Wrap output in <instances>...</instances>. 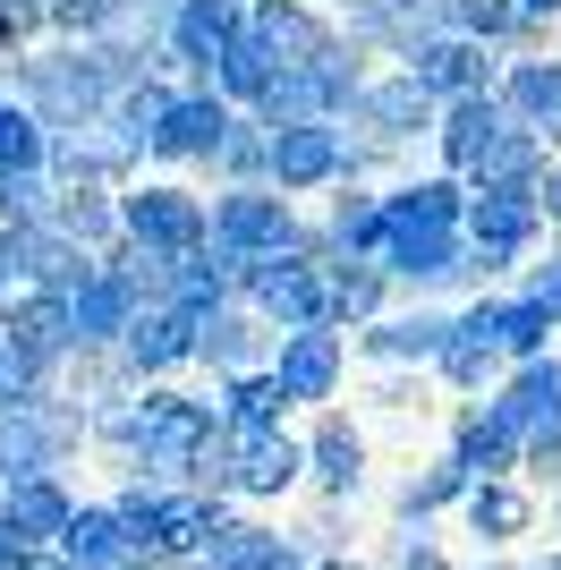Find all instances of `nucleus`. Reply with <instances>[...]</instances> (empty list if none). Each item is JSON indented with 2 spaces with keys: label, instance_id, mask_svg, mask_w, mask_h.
I'll return each mask as SVG.
<instances>
[{
  "label": "nucleus",
  "instance_id": "a878e982",
  "mask_svg": "<svg viewBox=\"0 0 561 570\" xmlns=\"http://www.w3.org/2000/svg\"><path fill=\"white\" fill-rule=\"evenodd\" d=\"M511 9H519V0H460V18L485 26V35H493V26H511Z\"/></svg>",
  "mask_w": 561,
  "mask_h": 570
},
{
  "label": "nucleus",
  "instance_id": "4468645a",
  "mask_svg": "<svg viewBox=\"0 0 561 570\" xmlns=\"http://www.w3.org/2000/svg\"><path fill=\"white\" fill-rule=\"evenodd\" d=\"M443 341H451L443 315H400V324L374 333V350H383V357H443Z\"/></svg>",
  "mask_w": 561,
  "mask_h": 570
},
{
  "label": "nucleus",
  "instance_id": "2eb2a0df",
  "mask_svg": "<svg viewBox=\"0 0 561 570\" xmlns=\"http://www.w3.org/2000/svg\"><path fill=\"white\" fill-rule=\"evenodd\" d=\"M196 350V315H145L137 324V366H170Z\"/></svg>",
  "mask_w": 561,
  "mask_h": 570
},
{
  "label": "nucleus",
  "instance_id": "7ed1b4c3",
  "mask_svg": "<svg viewBox=\"0 0 561 570\" xmlns=\"http://www.w3.org/2000/svg\"><path fill=\"white\" fill-rule=\"evenodd\" d=\"M332 375H341V341H332V333H298L289 350H280L273 392H280V401H324Z\"/></svg>",
  "mask_w": 561,
  "mask_h": 570
},
{
  "label": "nucleus",
  "instance_id": "c756f323",
  "mask_svg": "<svg viewBox=\"0 0 561 570\" xmlns=\"http://www.w3.org/2000/svg\"><path fill=\"white\" fill-rule=\"evenodd\" d=\"M119 570H163V562H119Z\"/></svg>",
  "mask_w": 561,
  "mask_h": 570
},
{
  "label": "nucleus",
  "instance_id": "2f4dec72",
  "mask_svg": "<svg viewBox=\"0 0 561 570\" xmlns=\"http://www.w3.org/2000/svg\"><path fill=\"white\" fill-rule=\"evenodd\" d=\"M357 9H374V0H357Z\"/></svg>",
  "mask_w": 561,
  "mask_h": 570
},
{
  "label": "nucleus",
  "instance_id": "393cba45",
  "mask_svg": "<svg viewBox=\"0 0 561 570\" xmlns=\"http://www.w3.org/2000/svg\"><path fill=\"white\" fill-rule=\"evenodd\" d=\"M0 163H9V170H26V163H35V128H26L18 111H0Z\"/></svg>",
  "mask_w": 561,
  "mask_h": 570
},
{
  "label": "nucleus",
  "instance_id": "423d86ee",
  "mask_svg": "<svg viewBox=\"0 0 561 570\" xmlns=\"http://www.w3.org/2000/svg\"><path fill=\"white\" fill-rule=\"evenodd\" d=\"M128 230H137V238H154V247H187V238L205 230V214H196V205H187L179 188H145L137 205H128Z\"/></svg>",
  "mask_w": 561,
  "mask_h": 570
},
{
  "label": "nucleus",
  "instance_id": "6e6552de",
  "mask_svg": "<svg viewBox=\"0 0 561 570\" xmlns=\"http://www.w3.org/2000/svg\"><path fill=\"white\" fill-rule=\"evenodd\" d=\"M493 145H502V102H485V95H460L451 102V163H485Z\"/></svg>",
  "mask_w": 561,
  "mask_h": 570
},
{
  "label": "nucleus",
  "instance_id": "bb28decb",
  "mask_svg": "<svg viewBox=\"0 0 561 570\" xmlns=\"http://www.w3.org/2000/svg\"><path fill=\"white\" fill-rule=\"evenodd\" d=\"M26 562H35V546H26V537H18V528H9V520H0V570H26Z\"/></svg>",
  "mask_w": 561,
  "mask_h": 570
},
{
  "label": "nucleus",
  "instance_id": "39448f33",
  "mask_svg": "<svg viewBox=\"0 0 561 570\" xmlns=\"http://www.w3.org/2000/svg\"><path fill=\"white\" fill-rule=\"evenodd\" d=\"M213 230H222V256H247V247H280L289 238V214H280L273 196H230L222 214H213Z\"/></svg>",
  "mask_w": 561,
  "mask_h": 570
},
{
  "label": "nucleus",
  "instance_id": "f03ea898",
  "mask_svg": "<svg viewBox=\"0 0 561 570\" xmlns=\"http://www.w3.org/2000/svg\"><path fill=\"white\" fill-rule=\"evenodd\" d=\"M69 511L77 502L51 485V476H18V485H0V520L18 528L26 546L43 553V546H60V528H69Z\"/></svg>",
  "mask_w": 561,
  "mask_h": 570
},
{
  "label": "nucleus",
  "instance_id": "f8f14e48",
  "mask_svg": "<svg viewBox=\"0 0 561 570\" xmlns=\"http://www.w3.org/2000/svg\"><path fill=\"white\" fill-rule=\"evenodd\" d=\"M451 460H460L468 476L485 469V485H493V476H502V469L519 460V434L502 426V417H468V426H460V452H451Z\"/></svg>",
  "mask_w": 561,
  "mask_h": 570
},
{
  "label": "nucleus",
  "instance_id": "20e7f679",
  "mask_svg": "<svg viewBox=\"0 0 561 570\" xmlns=\"http://www.w3.org/2000/svg\"><path fill=\"white\" fill-rule=\"evenodd\" d=\"M145 137L163 145V154H213V145L230 137V111H222L213 95H196V102H163V119H154Z\"/></svg>",
  "mask_w": 561,
  "mask_h": 570
},
{
  "label": "nucleus",
  "instance_id": "aec40b11",
  "mask_svg": "<svg viewBox=\"0 0 561 570\" xmlns=\"http://www.w3.org/2000/svg\"><path fill=\"white\" fill-rule=\"evenodd\" d=\"M179 43L196 51V60H213V51L230 43V9H213V0H187V9H179Z\"/></svg>",
  "mask_w": 561,
  "mask_h": 570
},
{
  "label": "nucleus",
  "instance_id": "412c9836",
  "mask_svg": "<svg viewBox=\"0 0 561 570\" xmlns=\"http://www.w3.org/2000/svg\"><path fill=\"white\" fill-rule=\"evenodd\" d=\"M366 111L383 119L392 137H400V128H425V95L409 86V77H400V86H374V95H366Z\"/></svg>",
  "mask_w": 561,
  "mask_h": 570
},
{
  "label": "nucleus",
  "instance_id": "f257e3e1",
  "mask_svg": "<svg viewBox=\"0 0 561 570\" xmlns=\"http://www.w3.org/2000/svg\"><path fill=\"white\" fill-rule=\"evenodd\" d=\"M187 570H306V562H298V546H280L273 528H247V520L230 528V520H222Z\"/></svg>",
  "mask_w": 561,
  "mask_h": 570
},
{
  "label": "nucleus",
  "instance_id": "ddd939ff",
  "mask_svg": "<svg viewBox=\"0 0 561 570\" xmlns=\"http://www.w3.org/2000/svg\"><path fill=\"white\" fill-rule=\"evenodd\" d=\"M409 86H417V95H460V86H476V51L468 43H425Z\"/></svg>",
  "mask_w": 561,
  "mask_h": 570
},
{
  "label": "nucleus",
  "instance_id": "9b49d317",
  "mask_svg": "<svg viewBox=\"0 0 561 570\" xmlns=\"http://www.w3.org/2000/svg\"><path fill=\"white\" fill-rule=\"evenodd\" d=\"M332 163H341V137H332V128H280L273 137V170L280 179H324Z\"/></svg>",
  "mask_w": 561,
  "mask_h": 570
},
{
  "label": "nucleus",
  "instance_id": "dca6fc26",
  "mask_svg": "<svg viewBox=\"0 0 561 570\" xmlns=\"http://www.w3.org/2000/svg\"><path fill=\"white\" fill-rule=\"evenodd\" d=\"M468 520H476V537H519V528H528V502H519L511 485H468Z\"/></svg>",
  "mask_w": 561,
  "mask_h": 570
},
{
  "label": "nucleus",
  "instance_id": "5701e85b",
  "mask_svg": "<svg viewBox=\"0 0 561 570\" xmlns=\"http://www.w3.org/2000/svg\"><path fill=\"white\" fill-rule=\"evenodd\" d=\"M493 341H502V350H537L544 341V307L537 298H528V307H502L493 315Z\"/></svg>",
  "mask_w": 561,
  "mask_h": 570
},
{
  "label": "nucleus",
  "instance_id": "6ab92c4d",
  "mask_svg": "<svg viewBox=\"0 0 561 570\" xmlns=\"http://www.w3.org/2000/svg\"><path fill=\"white\" fill-rule=\"evenodd\" d=\"M280 417V392H273V375H247L230 392V434H264Z\"/></svg>",
  "mask_w": 561,
  "mask_h": 570
},
{
  "label": "nucleus",
  "instance_id": "4be33fe9",
  "mask_svg": "<svg viewBox=\"0 0 561 570\" xmlns=\"http://www.w3.org/2000/svg\"><path fill=\"white\" fill-rule=\"evenodd\" d=\"M460 494H468V469H460V460H443L425 485H409V494H400V511H409V520H425L434 502H460Z\"/></svg>",
  "mask_w": 561,
  "mask_h": 570
},
{
  "label": "nucleus",
  "instance_id": "a211bd4d",
  "mask_svg": "<svg viewBox=\"0 0 561 570\" xmlns=\"http://www.w3.org/2000/svg\"><path fill=\"white\" fill-rule=\"evenodd\" d=\"M357 460H366V452H357L350 426H324V434H315V476H324L332 494H350V485H357Z\"/></svg>",
  "mask_w": 561,
  "mask_h": 570
},
{
  "label": "nucleus",
  "instance_id": "1a4fd4ad",
  "mask_svg": "<svg viewBox=\"0 0 561 570\" xmlns=\"http://www.w3.org/2000/svg\"><path fill=\"white\" fill-rule=\"evenodd\" d=\"M264 307L289 315V324H306V333H324V282H315L306 264H280V273H264Z\"/></svg>",
  "mask_w": 561,
  "mask_h": 570
},
{
  "label": "nucleus",
  "instance_id": "7c9ffc66",
  "mask_svg": "<svg viewBox=\"0 0 561 570\" xmlns=\"http://www.w3.org/2000/svg\"><path fill=\"white\" fill-rule=\"evenodd\" d=\"M332 570H366V562H332Z\"/></svg>",
  "mask_w": 561,
  "mask_h": 570
},
{
  "label": "nucleus",
  "instance_id": "f3484780",
  "mask_svg": "<svg viewBox=\"0 0 561 570\" xmlns=\"http://www.w3.org/2000/svg\"><path fill=\"white\" fill-rule=\"evenodd\" d=\"M222 77H230V95H264V86H273V51H264L256 35H230V43H222Z\"/></svg>",
  "mask_w": 561,
  "mask_h": 570
},
{
  "label": "nucleus",
  "instance_id": "0eeeda50",
  "mask_svg": "<svg viewBox=\"0 0 561 570\" xmlns=\"http://www.w3.org/2000/svg\"><path fill=\"white\" fill-rule=\"evenodd\" d=\"M26 86H35V102H51V111H94L102 102V86H111V69H51V60H35L26 69Z\"/></svg>",
  "mask_w": 561,
  "mask_h": 570
},
{
  "label": "nucleus",
  "instance_id": "9d476101",
  "mask_svg": "<svg viewBox=\"0 0 561 570\" xmlns=\"http://www.w3.org/2000/svg\"><path fill=\"white\" fill-rule=\"evenodd\" d=\"M60 315H69V333H77V341L119 333V324H128V282H77Z\"/></svg>",
  "mask_w": 561,
  "mask_h": 570
},
{
  "label": "nucleus",
  "instance_id": "b1692460",
  "mask_svg": "<svg viewBox=\"0 0 561 570\" xmlns=\"http://www.w3.org/2000/svg\"><path fill=\"white\" fill-rule=\"evenodd\" d=\"M35 205H43V188L26 179V170H0V214H18V222H35Z\"/></svg>",
  "mask_w": 561,
  "mask_h": 570
},
{
  "label": "nucleus",
  "instance_id": "cd10ccee",
  "mask_svg": "<svg viewBox=\"0 0 561 570\" xmlns=\"http://www.w3.org/2000/svg\"><path fill=\"white\" fill-rule=\"evenodd\" d=\"M26 570H69V562H60V553H35V562H26Z\"/></svg>",
  "mask_w": 561,
  "mask_h": 570
},
{
  "label": "nucleus",
  "instance_id": "c85d7f7f",
  "mask_svg": "<svg viewBox=\"0 0 561 570\" xmlns=\"http://www.w3.org/2000/svg\"><path fill=\"white\" fill-rule=\"evenodd\" d=\"M519 9H561V0H519Z\"/></svg>",
  "mask_w": 561,
  "mask_h": 570
}]
</instances>
